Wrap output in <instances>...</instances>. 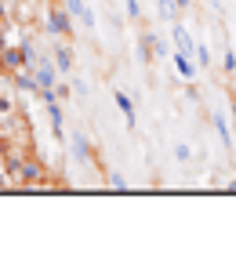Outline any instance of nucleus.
Segmentation results:
<instances>
[{
	"instance_id": "nucleus-9",
	"label": "nucleus",
	"mask_w": 236,
	"mask_h": 254,
	"mask_svg": "<svg viewBox=\"0 0 236 254\" xmlns=\"http://www.w3.org/2000/svg\"><path fill=\"white\" fill-rule=\"evenodd\" d=\"M47 120H51V131L58 142H66V131H62V102H47Z\"/></svg>"
},
{
	"instance_id": "nucleus-17",
	"label": "nucleus",
	"mask_w": 236,
	"mask_h": 254,
	"mask_svg": "<svg viewBox=\"0 0 236 254\" xmlns=\"http://www.w3.org/2000/svg\"><path fill=\"white\" fill-rule=\"evenodd\" d=\"M124 7H127V18H138V15H142V4H138V0H124Z\"/></svg>"
},
{
	"instance_id": "nucleus-15",
	"label": "nucleus",
	"mask_w": 236,
	"mask_h": 254,
	"mask_svg": "<svg viewBox=\"0 0 236 254\" xmlns=\"http://www.w3.org/2000/svg\"><path fill=\"white\" fill-rule=\"evenodd\" d=\"M160 15L167 22H174V18H178V4H174V0H160Z\"/></svg>"
},
{
	"instance_id": "nucleus-12",
	"label": "nucleus",
	"mask_w": 236,
	"mask_h": 254,
	"mask_svg": "<svg viewBox=\"0 0 236 254\" xmlns=\"http://www.w3.org/2000/svg\"><path fill=\"white\" fill-rule=\"evenodd\" d=\"M40 164L37 160H26V164H18V175H22V182H33V178H40Z\"/></svg>"
},
{
	"instance_id": "nucleus-3",
	"label": "nucleus",
	"mask_w": 236,
	"mask_h": 254,
	"mask_svg": "<svg viewBox=\"0 0 236 254\" xmlns=\"http://www.w3.org/2000/svg\"><path fill=\"white\" fill-rule=\"evenodd\" d=\"M69 149H73V156L80 160V164H94V142H91V138L87 134H73V138H69Z\"/></svg>"
},
{
	"instance_id": "nucleus-16",
	"label": "nucleus",
	"mask_w": 236,
	"mask_h": 254,
	"mask_svg": "<svg viewBox=\"0 0 236 254\" xmlns=\"http://www.w3.org/2000/svg\"><path fill=\"white\" fill-rule=\"evenodd\" d=\"M51 91H55V102H69V98H73V87L62 84V80H58V84H55Z\"/></svg>"
},
{
	"instance_id": "nucleus-7",
	"label": "nucleus",
	"mask_w": 236,
	"mask_h": 254,
	"mask_svg": "<svg viewBox=\"0 0 236 254\" xmlns=\"http://www.w3.org/2000/svg\"><path fill=\"white\" fill-rule=\"evenodd\" d=\"M113 102H116V109L124 113V124L127 127H135V102H131V95H124V91H113Z\"/></svg>"
},
{
	"instance_id": "nucleus-13",
	"label": "nucleus",
	"mask_w": 236,
	"mask_h": 254,
	"mask_svg": "<svg viewBox=\"0 0 236 254\" xmlns=\"http://www.w3.org/2000/svg\"><path fill=\"white\" fill-rule=\"evenodd\" d=\"M105 182H109V189L113 192H127L131 186H127V178L124 175H116V171H105Z\"/></svg>"
},
{
	"instance_id": "nucleus-5",
	"label": "nucleus",
	"mask_w": 236,
	"mask_h": 254,
	"mask_svg": "<svg viewBox=\"0 0 236 254\" xmlns=\"http://www.w3.org/2000/svg\"><path fill=\"white\" fill-rule=\"evenodd\" d=\"M0 69H7V73L26 69V55H22V48H4V51H0Z\"/></svg>"
},
{
	"instance_id": "nucleus-23",
	"label": "nucleus",
	"mask_w": 236,
	"mask_h": 254,
	"mask_svg": "<svg viewBox=\"0 0 236 254\" xmlns=\"http://www.w3.org/2000/svg\"><path fill=\"white\" fill-rule=\"evenodd\" d=\"M0 167H4V160H0Z\"/></svg>"
},
{
	"instance_id": "nucleus-21",
	"label": "nucleus",
	"mask_w": 236,
	"mask_h": 254,
	"mask_svg": "<svg viewBox=\"0 0 236 254\" xmlns=\"http://www.w3.org/2000/svg\"><path fill=\"white\" fill-rule=\"evenodd\" d=\"M174 4H178V7H189V4H193V0H174Z\"/></svg>"
},
{
	"instance_id": "nucleus-14",
	"label": "nucleus",
	"mask_w": 236,
	"mask_h": 254,
	"mask_svg": "<svg viewBox=\"0 0 236 254\" xmlns=\"http://www.w3.org/2000/svg\"><path fill=\"white\" fill-rule=\"evenodd\" d=\"M193 59H196V65H200V69H211V48H207V44H196Z\"/></svg>"
},
{
	"instance_id": "nucleus-2",
	"label": "nucleus",
	"mask_w": 236,
	"mask_h": 254,
	"mask_svg": "<svg viewBox=\"0 0 236 254\" xmlns=\"http://www.w3.org/2000/svg\"><path fill=\"white\" fill-rule=\"evenodd\" d=\"M29 73H33V80H37V91H40V87H55V84H58V76H62L51 55H40V59L29 65Z\"/></svg>"
},
{
	"instance_id": "nucleus-18",
	"label": "nucleus",
	"mask_w": 236,
	"mask_h": 254,
	"mask_svg": "<svg viewBox=\"0 0 236 254\" xmlns=\"http://www.w3.org/2000/svg\"><path fill=\"white\" fill-rule=\"evenodd\" d=\"M174 156H178V160H189V156H193V149H189L185 142H178V145H174Z\"/></svg>"
},
{
	"instance_id": "nucleus-19",
	"label": "nucleus",
	"mask_w": 236,
	"mask_h": 254,
	"mask_svg": "<svg viewBox=\"0 0 236 254\" xmlns=\"http://www.w3.org/2000/svg\"><path fill=\"white\" fill-rule=\"evenodd\" d=\"M222 65H226L229 73H236V51H226V59H222Z\"/></svg>"
},
{
	"instance_id": "nucleus-10",
	"label": "nucleus",
	"mask_w": 236,
	"mask_h": 254,
	"mask_svg": "<svg viewBox=\"0 0 236 254\" xmlns=\"http://www.w3.org/2000/svg\"><path fill=\"white\" fill-rule=\"evenodd\" d=\"M153 51H157V33H142V37H138V59H142V62L157 59Z\"/></svg>"
},
{
	"instance_id": "nucleus-1",
	"label": "nucleus",
	"mask_w": 236,
	"mask_h": 254,
	"mask_svg": "<svg viewBox=\"0 0 236 254\" xmlns=\"http://www.w3.org/2000/svg\"><path fill=\"white\" fill-rule=\"evenodd\" d=\"M47 33H51V37H73V15H69V11H66V4H51V7H47Z\"/></svg>"
},
{
	"instance_id": "nucleus-22",
	"label": "nucleus",
	"mask_w": 236,
	"mask_h": 254,
	"mask_svg": "<svg viewBox=\"0 0 236 254\" xmlns=\"http://www.w3.org/2000/svg\"><path fill=\"white\" fill-rule=\"evenodd\" d=\"M233 127H236V102H233Z\"/></svg>"
},
{
	"instance_id": "nucleus-11",
	"label": "nucleus",
	"mask_w": 236,
	"mask_h": 254,
	"mask_svg": "<svg viewBox=\"0 0 236 254\" xmlns=\"http://www.w3.org/2000/svg\"><path fill=\"white\" fill-rule=\"evenodd\" d=\"M211 124H215V131H218V138H222V145H233V134H229V124L218 117V113H211Z\"/></svg>"
},
{
	"instance_id": "nucleus-4",
	"label": "nucleus",
	"mask_w": 236,
	"mask_h": 254,
	"mask_svg": "<svg viewBox=\"0 0 236 254\" xmlns=\"http://www.w3.org/2000/svg\"><path fill=\"white\" fill-rule=\"evenodd\" d=\"M171 37H174V51H182V55H193V51H196V40L189 37V29L182 26L178 18L171 22Z\"/></svg>"
},
{
	"instance_id": "nucleus-20",
	"label": "nucleus",
	"mask_w": 236,
	"mask_h": 254,
	"mask_svg": "<svg viewBox=\"0 0 236 254\" xmlns=\"http://www.w3.org/2000/svg\"><path fill=\"white\" fill-rule=\"evenodd\" d=\"M0 22H7V7L4 4H0Z\"/></svg>"
},
{
	"instance_id": "nucleus-6",
	"label": "nucleus",
	"mask_w": 236,
	"mask_h": 254,
	"mask_svg": "<svg viewBox=\"0 0 236 254\" xmlns=\"http://www.w3.org/2000/svg\"><path fill=\"white\" fill-rule=\"evenodd\" d=\"M51 59H55V65H58V73H62V76H69V73H73V48H69V44H58V48L51 51Z\"/></svg>"
},
{
	"instance_id": "nucleus-8",
	"label": "nucleus",
	"mask_w": 236,
	"mask_h": 254,
	"mask_svg": "<svg viewBox=\"0 0 236 254\" xmlns=\"http://www.w3.org/2000/svg\"><path fill=\"white\" fill-rule=\"evenodd\" d=\"M62 4H66V11H69L73 18H80L84 26H91V29H94V15L87 11V4H84V0H62Z\"/></svg>"
}]
</instances>
